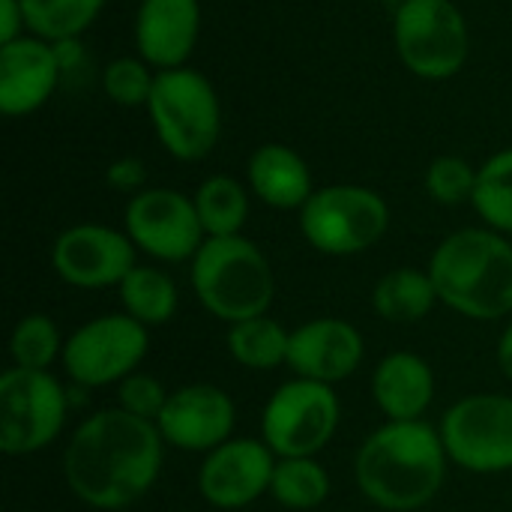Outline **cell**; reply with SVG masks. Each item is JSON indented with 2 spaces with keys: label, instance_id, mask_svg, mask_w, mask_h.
<instances>
[{
  "label": "cell",
  "instance_id": "17",
  "mask_svg": "<svg viewBox=\"0 0 512 512\" xmlns=\"http://www.w3.org/2000/svg\"><path fill=\"white\" fill-rule=\"evenodd\" d=\"M363 360V336L342 318H318L291 333L288 366L297 378L336 384L354 375Z\"/></svg>",
  "mask_w": 512,
  "mask_h": 512
},
{
  "label": "cell",
  "instance_id": "33",
  "mask_svg": "<svg viewBox=\"0 0 512 512\" xmlns=\"http://www.w3.org/2000/svg\"><path fill=\"white\" fill-rule=\"evenodd\" d=\"M27 27L21 0H0V45L21 39V30Z\"/></svg>",
  "mask_w": 512,
  "mask_h": 512
},
{
  "label": "cell",
  "instance_id": "18",
  "mask_svg": "<svg viewBox=\"0 0 512 512\" xmlns=\"http://www.w3.org/2000/svg\"><path fill=\"white\" fill-rule=\"evenodd\" d=\"M201 30L198 0H141L135 15V48L144 63L180 69L195 51Z\"/></svg>",
  "mask_w": 512,
  "mask_h": 512
},
{
  "label": "cell",
  "instance_id": "27",
  "mask_svg": "<svg viewBox=\"0 0 512 512\" xmlns=\"http://www.w3.org/2000/svg\"><path fill=\"white\" fill-rule=\"evenodd\" d=\"M474 207L495 231L512 234V147L495 153L477 171Z\"/></svg>",
  "mask_w": 512,
  "mask_h": 512
},
{
  "label": "cell",
  "instance_id": "8",
  "mask_svg": "<svg viewBox=\"0 0 512 512\" xmlns=\"http://www.w3.org/2000/svg\"><path fill=\"white\" fill-rule=\"evenodd\" d=\"M339 426V399L330 384L297 378L282 384L261 420L264 444L279 459H312Z\"/></svg>",
  "mask_w": 512,
  "mask_h": 512
},
{
  "label": "cell",
  "instance_id": "9",
  "mask_svg": "<svg viewBox=\"0 0 512 512\" xmlns=\"http://www.w3.org/2000/svg\"><path fill=\"white\" fill-rule=\"evenodd\" d=\"M66 423V393L48 372L9 369L0 378V447L30 456L48 447Z\"/></svg>",
  "mask_w": 512,
  "mask_h": 512
},
{
  "label": "cell",
  "instance_id": "19",
  "mask_svg": "<svg viewBox=\"0 0 512 512\" xmlns=\"http://www.w3.org/2000/svg\"><path fill=\"white\" fill-rule=\"evenodd\" d=\"M372 396L390 420H420L435 396V378L423 357L396 351L372 375Z\"/></svg>",
  "mask_w": 512,
  "mask_h": 512
},
{
  "label": "cell",
  "instance_id": "13",
  "mask_svg": "<svg viewBox=\"0 0 512 512\" xmlns=\"http://www.w3.org/2000/svg\"><path fill=\"white\" fill-rule=\"evenodd\" d=\"M51 264L75 288H108L132 273L135 243L108 225H75L57 237Z\"/></svg>",
  "mask_w": 512,
  "mask_h": 512
},
{
  "label": "cell",
  "instance_id": "21",
  "mask_svg": "<svg viewBox=\"0 0 512 512\" xmlns=\"http://www.w3.org/2000/svg\"><path fill=\"white\" fill-rule=\"evenodd\" d=\"M438 300L435 282L429 273L414 270V267H399L390 270L372 294V306L378 318L390 324H417L423 321Z\"/></svg>",
  "mask_w": 512,
  "mask_h": 512
},
{
  "label": "cell",
  "instance_id": "28",
  "mask_svg": "<svg viewBox=\"0 0 512 512\" xmlns=\"http://www.w3.org/2000/svg\"><path fill=\"white\" fill-rule=\"evenodd\" d=\"M9 354L18 369L45 372L57 357H63V342L48 315H27L15 324L9 339Z\"/></svg>",
  "mask_w": 512,
  "mask_h": 512
},
{
  "label": "cell",
  "instance_id": "10",
  "mask_svg": "<svg viewBox=\"0 0 512 512\" xmlns=\"http://www.w3.org/2000/svg\"><path fill=\"white\" fill-rule=\"evenodd\" d=\"M441 441L447 456L471 474L512 471V399L465 396L444 414Z\"/></svg>",
  "mask_w": 512,
  "mask_h": 512
},
{
  "label": "cell",
  "instance_id": "12",
  "mask_svg": "<svg viewBox=\"0 0 512 512\" xmlns=\"http://www.w3.org/2000/svg\"><path fill=\"white\" fill-rule=\"evenodd\" d=\"M126 234L159 261H186L204 246L195 201L177 189H141L126 207Z\"/></svg>",
  "mask_w": 512,
  "mask_h": 512
},
{
  "label": "cell",
  "instance_id": "3",
  "mask_svg": "<svg viewBox=\"0 0 512 512\" xmlns=\"http://www.w3.org/2000/svg\"><path fill=\"white\" fill-rule=\"evenodd\" d=\"M438 300L474 321H498L512 312V246L486 228L450 234L429 261Z\"/></svg>",
  "mask_w": 512,
  "mask_h": 512
},
{
  "label": "cell",
  "instance_id": "34",
  "mask_svg": "<svg viewBox=\"0 0 512 512\" xmlns=\"http://www.w3.org/2000/svg\"><path fill=\"white\" fill-rule=\"evenodd\" d=\"M498 363H501L504 375L512 381V321H510V327L504 330L501 342H498Z\"/></svg>",
  "mask_w": 512,
  "mask_h": 512
},
{
  "label": "cell",
  "instance_id": "31",
  "mask_svg": "<svg viewBox=\"0 0 512 512\" xmlns=\"http://www.w3.org/2000/svg\"><path fill=\"white\" fill-rule=\"evenodd\" d=\"M168 396L171 393H165V387L153 375H141V372H132L129 378H123L120 390H117L120 408L141 420H150V423L159 420V414L168 405Z\"/></svg>",
  "mask_w": 512,
  "mask_h": 512
},
{
  "label": "cell",
  "instance_id": "16",
  "mask_svg": "<svg viewBox=\"0 0 512 512\" xmlns=\"http://www.w3.org/2000/svg\"><path fill=\"white\" fill-rule=\"evenodd\" d=\"M60 72L63 66L48 39L21 36L0 45V111L9 117L33 114L54 93Z\"/></svg>",
  "mask_w": 512,
  "mask_h": 512
},
{
  "label": "cell",
  "instance_id": "6",
  "mask_svg": "<svg viewBox=\"0 0 512 512\" xmlns=\"http://www.w3.org/2000/svg\"><path fill=\"white\" fill-rule=\"evenodd\" d=\"M390 228L387 201L366 186H327L312 192L300 210V231L324 255H357L372 249Z\"/></svg>",
  "mask_w": 512,
  "mask_h": 512
},
{
  "label": "cell",
  "instance_id": "5",
  "mask_svg": "<svg viewBox=\"0 0 512 512\" xmlns=\"http://www.w3.org/2000/svg\"><path fill=\"white\" fill-rule=\"evenodd\" d=\"M162 147L183 162L204 159L222 132V108L213 84L195 69L156 72L147 102Z\"/></svg>",
  "mask_w": 512,
  "mask_h": 512
},
{
  "label": "cell",
  "instance_id": "29",
  "mask_svg": "<svg viewBox=\"0 0 512 512\" xmlns=\"http://www.w3.org/2000/svg\"><path fill=\"white\" fill-rule=\"evenodd\" d=\"M153 81L156 75H150V63H144L141 57H117L102 72V87L108 99L123 108L147 105L153 93Z\"/></svg>",
  "mask_w": 512,
  "mask_h": 512
},
{
  "label": "cell",
  "instance_id": "7",
  "mask_svg": "<svg viewBox=\"0 0 512 512\" xmlns=\"http://www.w3.org/2000/svg\"><path fill=\"white\" fill-rule=\"evenodd\" d=\"M399 60L426 81L453 78L468 60V24L453 0H405L396 6Z\"/></svg>",
  "mask_w": 512,
  "mask_h": 512
},
{
  "label": "cell",
  "instance_id": "20",
  "mask_svg": "<svg viewBox=\"0 0 512 512\" xmlns=\"http://www.w3.org/2000/svg\"><path fill=\"white\" fill-rule=\"evenodd\" d=\"M252 192L276 210H303L312 198V171L285 144H264L249 159Z\"/></svg>",
  "mask_w": 512,
  "mask_h": 512
},
{
  "label": "cell",
  "instance_id": "15",
  "mask_svg": "<svg viewBox=\"0 0 512 512\" xmlns=\"http://www.w3.org/2000/svg\"><path fill=\"white\" fill-rule=\"evenodd\" d=\"M234 402L225 390L213 384L180 387L168 396L165 411L156 420L165 444L186 453H210L231 441L234 432Z\"/></svg>",
  "mask_w": 512,
  "mask_h": 512
},
{
  "label": "cell",
  "instance_id": "26",
  "mask_svg": "<svg viewBox=\"0 0 512 512\" xmlns=\"http://www.w3.org/2000/svg\"><path fill=\"white\" fill-rule=\"evenodd\" d=\"M270 495L288 510H315L330 495V477L315 459H279Z\"/></svg>",
  "mask_w": 512,
  "mask_h": 512
},
{
  "label": "cell",
  "instance_id": "14",
  "mask_svg": "<svg viewBox=\"0 0 512 512\" xmlns=\"http://www.w3.org/2000/svg\"><path fill=\"white\" fill-rule=\"evenodd\" d=\"M276 453L264 441L231 438L222 447L210 450L201 465L198 489L207 504L219 510H240L270 492L276 471Z\"/></svg>",
  "mask_w": 512,
  "mask_h": 512
},
{
  "label": "cell",
  "instance_id": "11",
  "mask_svg": "<svg viewBox=\"0 0 512 512\" xmlns=\"http://www.w3.org/2000/svg\"><path fill=\"white\" fill-rule=\"evenodd\" d=\"M147 354V327L129 315L87 321L63 342V369L81 387H105L129 378Z\"/></svg>",
  "mask_w": 512,
  "mask_h": 512
},
{
  "label": "cell",
  "instance_id": "35",
  "mask_svg": "<svg viewBox=\"0 0 512 512\" xmlns=\"http://www.w3.org/2000/svg\"><path fill=\"white\" fill-rule=\"evenodd\" d=\"M381 3H396V6H399V3H405V0H381Z\"/></svg>",
  "mask_w": 512,
  "mask_h": 512
},
{
  "label": "cell",
  "instance_id": "2",
  "mask_svg": "<svg viewBox=\"0 0 512 512\" xmlns=\"http://www.w3.org/2000/svg\"><path fill=\"white\" fill-rule=\"evenodd\" d=\"M441 432L423 420H390L375 429L357 453V486L381 510L408 512L426 507L447 474Z\"/></svg>",
  "mask_w": 512,
  "mask_h": 512
},
{
  "label": "cell",
  "instance_id": "23",
  "mask_svg": "<svg viewBox=\"0 0 512 512\" xmlns=\"http://www.w3.org/2000/svg\"><path fill=\"white\" fill-rule=\"evenodd\" d=\"M192 201L207 237H234L246 225L249 216L246 189L228 174H216L204 180Z\"/></svg>",
  "mask_w": 512,
  "mask_h": 512
},
{
  "label": "cell",
  "instance_id": "30",
  "mask_svg": "<svg viewBox=\"0 0 512 512\" xmlns=\"http://www.w3.org/2000/svg\"><path fill=\"white\" fill-rule=\"evenodd\" d=\"M426 189L438 204L474 201L477 171L462 156H438L426 171Z\"/></svg>",
  "mask_w": 512,
  "mask_h": 512
},
{
  "label": "cell",
  "instance_id": "25",
  "mask_svg": "<svg viewBox=\"0 0 512 512\" xmlns=\"http://www.w3.org/2000/svg\"><path fill=\"white\" fill-rule=\"evenodd\" d=\"M108 0H21L27 27L48 42L78 39Z\"/></svg>",
  "mask_w": 512,
  "mask_h": 512
},
{
  "label": "cell",
  "instance_id": "32",
  "mask_svg": "<svg viewBox=\"0 0 512 512\" xmlns=\"http://www.w3.org/2000/svg\"><path fill=\"white\" fill-rule=\"evenodd\" d=\"M105 180L117 192H135L138 195L144 180H147V168H144V162L138 156H120V159H114L108 165Z\"/></svg>",
  "mask_w": 512,
  "mask_h": 512
},
{
  "label": "cell",
  "instance_id": "1",
  "mask_svg": "<svg viewBox=\"0 0 512 512\" xmlns=\"http://www.w3.org/2000/svg\"><path fill=\"white\" fill-rule=\"evenodd\" d=\"M162 444L156 423L123 408L99 411L75 429L66 447V486L93 510H126L153 489L162 471Z\"/></svg>",
  "mask_w": 512,
  "mask_h": 512
},
{
  "label": "cell",
  "instance_id": "4",
  "mask_svg": "<svg viewBox=\"0 0 512 512\" xmlns=\"http://www.w3.org/2000/svg\"><path fill=\"white\" fill-rule=\"evenodd\" d=\"M192 285L201 306L228 324L267 315L276 291L264 252L240 234L204 240L192 258Z\"/></svg>",
  "mask_w": 512,
  "mask_h": 512
},
{
  "label": "cell",
  "instance_id": "22",
  "mask_svg": "<svg viewBox=\"0 0 512 512\" xmlns=\"http://www.w3.org/2000/svg\"><path fill=\"white\" fill-rule=\"evenodd\" d=\"M126 315L144 327H162L177 312V288L168 273L156 267H132V273L117 285Z\"/></svg>",
  "mask_w": 512,
  "mask_h": 512
},
{
  "label": "cell",
  "instance_id": "24",
  "mask_svg": "<svg viewBox=\"0 0 512 512\" xmlns=\"http://www.w3.org/2000/svg\"><path fill=\"white\" fill-rule=\"evenodd\" d=\"M288 342L291 333L267 315L237 321L228 330V351L246 369H276L288 363Z\"/></svg>",
  "mask_w": 512,
  "mask_h": 512
}]
</instances>
